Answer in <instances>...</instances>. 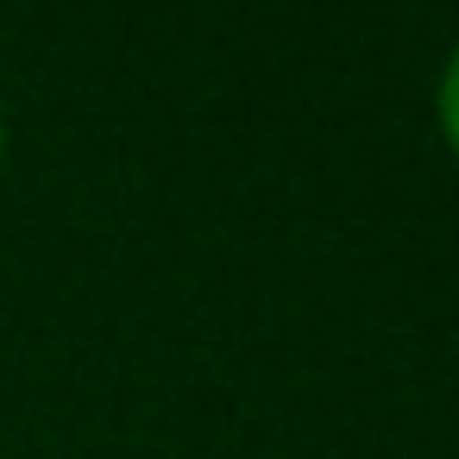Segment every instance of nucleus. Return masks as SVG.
<instances>
[{"instance_id": "obj_1", "label": "nucleus", "mask_w": 459, "mask_h": 459, "mask_svg": "<svg viewBox=\"0 0 459 459\" xmlns=\"http://www.w3.org/2000/svg\"><path fill=\"white\" fill-rule=\"evenodd\" d=\"M440 133H446V145L459 152V45H453V57H446V70H440Z\"/></svg>"}, {"instance_id": "obj_2", "label": "nucleus", "mask_w": 459, "mask_h": 459, "mask_svg": "<svg viewBox=\"0 0 459 459\" xmlns=\"http://www.w3.org/2000/svg\"><path fill=\"white\" fill-rule=\"evenodd\" d=\"M0 152H7V120H0Z\"/></svg>"}]
</instances>
